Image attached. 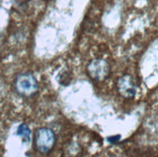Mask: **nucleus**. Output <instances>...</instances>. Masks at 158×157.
Returning <instances> with one entry per match:
<instances>
[{"mask_svg":"<svg viewBox=\"0 0 158 157\" xmlns=\"http://www.w3.org/2000/svg\"><path fill=\"white\" fill-rule=\"evenodd\" d=\"M14 89L23 97H32L39 89L38 81L31 73H22L14 80Z\"/></svg>","mask_w":158,"mask_h":157,"instance_id":"1","label":"nucleus"},{"mask_svg":"<svg viewBox=\"0 0 158 157\" xmlns=\"http://www.w3.org/2000/svg\"><path fill=\"white\" fill-rule=\"evenodd\" d=\"M56 143V136L51 128L41 127L34 135V147L41 154L50 153Z\"/></svg>","mask_w":158,"mask_h":157,"instance_id":"2","label":"nucleus"},{"mask_svg":"<svg viewBox=\"0 0 158 157\" xmlns=\"http://www.w3.org/2000/svg\"><path fill=\"white\" fill-rule=\"evenodd\" d=\"M86 72L89 78L95 81H105L111 73V67L108 61L102 58H95L88 63Z\"/></svg>","mask_w":158,"mask_h":157,"instance_id":"3","label":"nucleus"},{"mask_svg":"<svg viewBox=\"0 0 158 157\" xmlns=\"http://www.w3.org/2000/svg\"><path fill=\"white\" fill-rule=\"evenodd\" d=\"M116 88L121 96L126 99L135 97V95L137 94V89H138L135 80L130 75L121 76L116 81Z\"/></svg>","mask_w":158,"mask_h":157,"instance_id":"4","label":"nucleus"},{"mask_svg":"<svg viewBox=\"0 0 158 157\" xmlns=\"http://www.w3.org/2000/svg\"><path fill=\"white\" fill-rule=\"evenodd\" d=\"M17 133L19 136L23 137L25 142L30 141V129L26 124H20L18 128Z\"/></svg>","mask_w":158,"mask_h":157,"instance_id":"5","label":"nucleus"},{"mask_svg":"<svg viewBox=\"0 0 158 157\" xmlns=\"http://www.w3.org/2000/svg\"><path fill=\"white\" fill-rule=\"evenodd\" d=\"M119 140H120V136L119 135H118V136H112V137L108 138V141L111 143V144H115V143H118Z\"/></svg>","mask_w":158,"mask_h":157,"instance_id":"6","label":"nucleus"},{"mask_svg":"<svg viewBox=\"0 0 158 157\" xmlns=\"http://www.w3.org/2000/svg\"><path fill=\"white\" fill-rule=\"evenodd\" d=\"M111 157H118V156H111Z\"/></svg>","mask_w":158,"mask_h":157,"instance_id":"7","label":"nucleus"}]
</instances>
